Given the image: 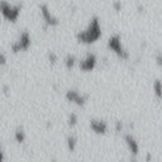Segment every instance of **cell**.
Here are the masks:
<instances>
[{
	"mask_svg": "<svg viewBox=\"0 0 162 162\" xmlns=\"http://www.w3.org/2000/svg\"><path fill=\"white\" fill-rule=\"evenodd\" d=\"M15 138H16V140L18 141V142H22L25 138V134L23 133V131L18 130L16 132V134H15Z\"/></svg>",
	"mask_w": 162,
	"mask_h": 162,
	"instance_id": "cell-1",
	"label": "cell"
},
{
	"mask_svg": "<svg viewBox=\"0 0 162 162\" xmlns=\"http://www.w3.org/2000/svg\"><path fill=\"white\" fill-rule=\"evenodd\" d=\"M3 161V154H2V152L0 151V162H2Z\"/></svg>",
	"mask_w": 162,
	"mask_h": 162,
	"instance_id": "cell-2",
	"label": "cell"
}]
</instances>
